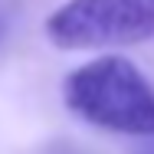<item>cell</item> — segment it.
I'll return each instance as SVG.
<instances>
[{
  "mask_svg": "<svg viewBox=\"0 0 154 154\" xmlns=\"http://www.w3.org/2000/svg\"><path fill=\"white\" fill-rule=\"evenodd\" d=\"M62 98L72 115L95 128L154 138V85L122 56H102L69 72Z\"/></svg>",
  "mask_w": 154,
  "mask_h": 154,
  "instance_id": "obj_1",
  "label": "cell"
},
{
  "mask_svg": "<svg viewBox=\"0 0 154 154\" xmlns=\"http://www.w3.org/2000/svg\"><path fill=\"white\" fill-rule=\"evenodd\" d=\"M134 154H154V144H148V148H141V151H134Z\"/></svg>",
  "mask_w": 154,
  "mask_h": 154,
  "instance_id": "obj_3",
  "label": "cell"
},
{
  "mask_svg": "<svg viewBox=\"0 0 154 154\" xmlns=\"http://www.w3.org/2000/svg\"><path fill=\"white\" fill-rule=\"evenodd\" d=\"M0 36H3V20H0Z\"/></svg>",
  "mask_w": 154,
  "mask_h": 154,
  "instance_id": "obj_4",
  "label": "cell"
},
{
  "mask_svg": "<svg viewBox=\"0 0 154 154\" xmlns=\"http://www.w3.org/2000/svg\"><path fill=\"white\" fill-rule=\"evenodd\" d=\"M59 49H108L154 39V0H69L46 20Z\"/></svg>",
  "mask_w": 154,
  "mask_h": 154,
  "instance_id": "obj_2",
  "label": "cell"
}]
</instances>
